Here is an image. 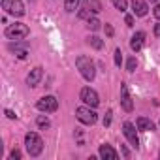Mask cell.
Listing matches in <instances>:
<instances>
[{
  "instance_id": "11",
  "label": "cell",
  "mask_w": 160,
  "mask_h": 160,
  "mask_svg": "<svg viewBox=\"0 0 160 160\" xmlns=\"http://www.w3.org/2000/svg\"><path fill=\"white\" fill-rule=\"evenodd\" d=\"M42 77H43V68H42V66L32 68V70L28 72V75H27V85H28V87H38L40 81H42Z\"/></svg>"
},
{
  "instance_id": "3",
  "label": "cell",
  "mask_w": 160,
  "mask_h": 160,
  "mask_svg": "<svg viewBox=\"0 0 160 160\" xmlns=\"http://www.w3.org/2000/svg\"><path fill=\"white\" fill-rule=\"evenodd\" d=\"M75 117L79 122H83V124H94L98 121V113L94 111V108L91 106H81V108H77L75 109Z\"/></svg>"
},
{
  "instance_id": "5",
  "label": "cell",
  "mask_w": 160,
  "mask_h": 160,
  "mask_svg": "<svg viewBox=\"0 0 160 160\" xmlns=\"http://www.w3.org/2000/svg\"><path fill=\"white\" fill-rule=\"evenodd\" d=\"M2 10L8 15H13V17H23L25 15L23 0H2Z\"/></svg>"
},
{
  "instance_id": "18",
  "label": "cell",
  "mask_w": 160,
  "mask_h": 160,
  "mask_svg": "<svg viewBox=\"0 0 160 160\" xmlns=\"http://www.w3.org/2000/svg\"><path fill=\"white\" fill-rule=\"evenodd\" d=\"M87 42H89V45H91V47H94V49H98V51L104 47V40H100L98 36H91Z\"/></svg>"
},
{
  "instance_id": "15",
  "label": "cell",
  "mask_w": 160,
  "mask_h": 160,
  "mask_svg": "<svg viewBox=\"0 0 160 160\" xmlns=\"http://www.w3.org/2000/svg\"><path fill=\"white\" fill-rule=\"evenodd\" d=\"M136 126H138V130H139V132H149V130H154L152 121H151V119H147V117H138Z\"/></svg>"
},
{
  "instance_id": "24",
  "label": "cell",
  "mask_w": 160,
  "mask_h": 160,
  "mask_svg": "<svg viewBox=\"0 0 160 160\" xmlns=\"http://www.w3.org/2000/svg\"><path fill=\"white\" fill-rule=\"evenodd\" d=\"M115 64H117V66L122 64V51H121V47L115 49Z\"/></svg>"
},
{
  "instance_id": "30",
  "label": "cell",
  "mask_w": 160,
  "mask_h": 160,
  "mask_svg": "<svg viewBox=\"0 0 160 160\" xmlns=\"http://www.w3.org/2000/svg\"><path fill=\"white\" fill-rule=\"evenodd\" d=\"M152 13H154V17H156L158 21H160V2H158V4L154 6V10H152Z\"/></svg>"
},
{
  "instance_id": "20",
  "label": "cell",
  "mask_w": 160,
  "mask_h": 160,
  "mask_svg": "<svg viewBox=\"0 0 160 160\" xmlns=\"http://www.w3.org/2000/svg\"><path fill=\"white\" fill-rule=\"evenodd\" d=\"M91 13H92V12H91L87 6H83V8H79L77 17H79V19H87V21H89V19H91Z\"/></svg>"
},
{
  "instance_id": "7",
  "label": "cell",
  "mask_w": 160,
  "mask_h": 160,
  "mask_svg": "<svg viewBox=\"0 0 160 160\" xmlns=\"http://www.w3.org/2000/svg\"><path fill=\"white\" fill-rule=\"evenodd\" d=\"M81 100H83V104L85 106H91V108H98V104H100V96H98V92L94 91V89H91V87H83L81 89Z\"/></svg>"
},
{
  "instance_id": "21",
  "label": "cell",
  "mask_w": 160,
  "mask_h": 160,
  "mask_svg": "<svg viewBox=\"0 0 160 160\" xmlns=\"http://www.w3.org/2000/svg\"><path fill=\"white\" fill-rule=\"evenodd\" d=\"M111 2L119 12H126V8H128V0H111Z\"/></svg>"
},
{
  "instance_id": "12",
  "label": "cell",
  "mask_w": 160,
  "mask_h": 160,
  "mask_svg": "<svg viewBox=\"0 0 160 160\" xmlns=\"http://www.w3.org/2000/svg\"><path fill=\"white\" fill-rule=\"evenodd\" d=\"M98 152H100V156H102L104 160H117V158H119V152H117L109 143H102Z\"/></svg>"
},
{
  "instance_id": "14",
  "label": "cell",
  "mask_w": 160,
  "mask_h": 160,
  "mask_svg": "<svg viewBox=\"0 0 160 160\" xmlns=\"http://www.w3.org/2000/svg\"><path fill=\"white\" fill-rule=\"evenodd\" d=\"M143 43H145V32H141V30H138L134 36H132V40H130V47H132V51H139L141 47H143Z\"/></svg>"
},
{
  "instance_id": "31",
  "label": "cell",
  "mask_w": 160,
  "mask_h": 160,
  "mask_svg": "<svg viewBox=\"0 0 160 160\" xmlns=\"http://www.w3.org/2000/svg\"><path fill=\"white\" fill-rule=\"evenodd\" d=\"M121 152H122V156H124V158H130V151H128L126 147H121Z\"/></svg>"
},
{
  "instance_id": "27",
  "label": "cell",
  "mask_w": 160,
  "mask_h": 160,
  "mask_svg": "<svg viewBox=\"0 0 160 160\" xmlns=\"http://www.w3.org/2000/svg\"><path fill=\"white\" fill-rule=\"evenodd\" d=\"M104 30H106V34H108L109 38H111V36L115 34V30H113V27H111V25H108V23H106V27H104Z\"/></svg>"
},
{
  "instance_id": "22",
  "label": "cell",
  "mask_w": 160,
  "mask_h": 160,
  "mask_svg": "<svg viewBox=\"0 0 160 160\" xmlns=\"http://www.w3.org/2000/svg\"><path fill=\"white\" fill-rule=\"evenodd\" d=\"M100 25H102V23H100L96 17H91V19L87 21V27H89V30H98V28H100Z\"/></svg>"
},
{
  "instance_id": "6",
  "label": "cell",
  "mask_w": 160,
  "mask_h": 160,
  "mask_svg": "<svg viewBox=\"0 0 160 160\" xmlns=\"http://www.w3.org/2000/svg\"><path fill=\"white\" fill-rule=\"evenodd\" d=\"M36 108H38L42 113H55V111L58 109V100H57L55 96L47 94V96H42V98L38 100Z\"/></svg>"
},
{
  "instance_id": "9",
  "label": "cell",
  "mask_w": 160,
  "mask_h": 160,
  "mask_svg": "<svg viewBox=\"0 0 160 160\" xmlns=\"http://www.w3.org/2000/svg\"><path fill=\"white\" fill-rule=\"evenodd\" d=\"M121 108L126 111V113H130L132 109H134V100H132V96H130V91H128V87H126V83H121Z\"/></svg>"
},
{
  "instance_id": "10",
  "label": "cell",
  "mask_w": 160,
  "mask_h": 160,
  "mask_svg": "<svg viewBox=\"0 0 160 160\" xmlns=\"http://www.w3.org/2000/svg\"><path fill=\"white\" fill-rule=\"evenodd\" d=\"M8 49H10V51H13V53H15V57H17V58H21V60H25V58H27V55H28V43H27V42H21V40H15V43H10V45H8Z\"/></svg>"
},
{
  "instance_id": "2",
  "label": "cell",
  "mask_w": 160,
  "mask_h": 160,
  "mask_svg": "<svg viewBox=\"0 0 160 160\" xmlns=\"http://www.w3.org/2000/svg\"><path fill=\"white\" fill-rule=\"evenodd\" d=\"M25 147H27V152H28L32 158H36V156H40L42 151H43V141H42V138H40L36 132H28V134L25 136Z\"/></svg>"
},
{
  "instance_id": "19",
  "label": "cell",
  "mask_w": 160,
  "mask_h": 160,
  "mask_svg": "<svg viewBox=\"0 0 160 160\" xmlns=\"http://www.w3.org/2000/svg\"><path fill=\"white\" fill-rule=\"evenodd\" d=\"M77 6H79V0H64V10H66L68 13L75 12Z\"/></svg>"
},
{
  "instance_id": "32",
  "label": "cell",
  "mask_w": 160,
  "mask_h": 160,
  "mask_svg": "<svg viewBox=\"0 0 160 160\" xmlns=\"http://www.w3.org/2000/svg\"><path fill=\"white\" fill-rule=\"evenodd\" d=\"M154 36H158V38H160V23H158V25H154Z\"/></svg>"
},
{
  "instance_id": "25",
  "label": "cell",
  "mask_w": 160,
  "mask_h": 160,
  "mask_svg": "<svg viewBox=\"0 0 160 160\" xmlns=\"http://www.w3.org/2000/svg\"><path fill=\"white\" fill-rule=\"evenodd\" d=\"M111 117H113V109H108V113L104 115V126H106V128L111 124Z\"/></svg>"
},
{
  "instance_id": "26",
  "label": "cell",
  "mask_w": 160,
  "mask_h": 160,
  "mask_svg": "<svg viewBox=\"0 0 160 160\" xmlns=\"http://www.w3.org/2000/svg\"><path fill=\"white\" fill-rule=\"evenodd\" d=\"M21 156H23V154H21L19 149H13V151L10 152V158H12V160H21Z\"/></svg>"
},
{
  "instance_id": "17",
  "label": "cell",
  "mask_w": 160,
  "mask_h": 160,
  "mask_svg": "<svg viewBox=\"0 0 160 160\" xmlns=\"http://www.w3.org/2000/svg\"><path fill=\"white\" fill-rule=\"evenodd\" d=\"M36 124H38V128H42V130H47V128L51 126V121H49L45 115H38V119H36Z\"/></svg>"
},
{
  "instance_id": "1",
  "label": "cell",
  "mask_w": 160,
  "mask_h": 160,
  "mask_svg": "<svg viewBox=\"0 0 160 160\" xmlns=\"http://www.w3.org/2000/svg\"><path fill=\"white\" fill-rule=\"evenodd\" d=\"M75 68L79 70V73H81L83 79H87V81H92V79L96 77V66H94V62H92L89 57H85V55H79V57L75 58Z\"/></svg>"
},
{
  "instance_id": "16",
  "label": "cell",
  "mask_w": 160,
  "mask_h": 160,
  "mask_svg": "<svg viewBox=\"0 0 160 160\" xmlns=\"http://www.w3.org/2000/svg\"><path fill=\"white\" fill-rule=\"evenodd\" d=\"M85 6L92 13H100L102 12V2H100V0H85Z\"/></svg>"
},
{
  "instance_id": "33",
  "label": "cell",
  "mask_w": 160,
  "mask_h": 160,
  "mask_svg": "<svg viewBox=\"0 0 160 160\" xmlns=\"http://www.w3.org/2000/svg\"><path fill=\"white\" fill-rule=\"evenodd\" d=\"M151 2H158V0H151Z\"/></svg>"
},
{
  "instance_id": "13",
  "label": "cell",
  "mask_w": 160,
  "mask_h": 160,
  "mask_svg": "<svg viewBox=\"0 0 160 160\" xmlns=\"http://www.w3.org/2000/svg\"><path fill=\"white\" fill-rule=\"evenodd\" d=\"M132 12L138 17H145L149 12V6H147L145 0H132Z\"/></svg>"
},
{
  "instance_id": "23",
  "label": "cell",
  "mask_w": 160,
  "mask_h": 160,
  "mask_svg": "<svg viewBox=\"0 0 160 160\" xmlns=\"http://www.w3.org/2000/svg\"><path fill=\"white\" fill-rule=\"evenodd\" d=\"M138 68V60H136V57H130L128 60H126V70L128 72H134Z\"/></svg>"
},
{
  "instance_id": "4",
  "label": "cell",
  "mask_w": 160,
  "mask_h": 160,
  "mask_svg": "<svg viewBox=\"0 0 160 160\" xmlns=\"http://www.w3.org/2000/svg\"><path fill=\"white\" fill-rule=\"evenodd\" d=\"M30 34V28L25 23H13L6 28V38L10 40H25Z\"/></svg>"
},
{
  "instance_id": "28",
  "label": "cell",
  "mask_w": 160,
  "mask_h": 160,
  "mask_svg": "<svg viewBox=\"0 0 160 160\" xmlns=\"http://www.w3.org/2000/svg\"><path fill=\"white\" fill-rule=\"evenodd\" d=\"M124 23H126V27H134V17L132 15H126L124 17Z\"/></svg>"
},
{
  "instance_id": "29",
  "label": "cell",
  "mask_w": 160,
  "mask_h": 160,
  "mask_svg": "<svg viewBox=\"0 0 160 160\" xmlns=\"http://www.w3.org/2000/svg\"><path fill=\"white\" fill-rule=\"evenodd\" d=\"M4 113H6V117H8V119H12V121H13V119H17V115H15L12 109H4Z\"/></svg>"
},
{
  "instance_id": "8",
  "label": "cell",
  "mask_w": 160,
  "mask_h": 160,
  "mask_svg": "<svg viewBox=\"0 0 160 160\" xmlns=\"http://www.w3.org/2000/svg\"><path fill=\"white\" fill-rule=\"evenodd\" d=\"M122 134H124V138L128 139V143L134 147V149H139V138H138V130H136V126L132 124V122H124L122 124Z\"/></svg>"
}]
</instances>
